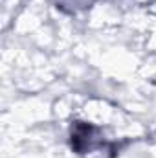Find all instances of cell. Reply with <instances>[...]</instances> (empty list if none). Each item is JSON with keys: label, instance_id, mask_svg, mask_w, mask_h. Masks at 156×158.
I'll list each match as a JSON object with an SVG mask.
<instances>
[{"label": "cell", "instance_id": "1", "mask_svg": "<svg viewBox=\"0 0 156 158\" xmlns=\"http://www.w3.org/2000/svg\"><path fill=\"white\" fill-rule=\"evenodd\" d=\"M70 143L77 155H84V153H90L94 149L103 147V138H99L97 127L84 123V121H76L72 127Z\"/></svg>", "mask_w": 156, "mask_h": 158}, {"label": "cell", "instance_id": "2", "mask_svg": "<svg viewBox=\"0 0 156 158\" xmlns=\"http://www.w3.org/2000/svg\"><path fill=\"white\" fill-rule=\"evenodd\" d=\"M57 4H59L61 7H63L64 4H70V6H74V4H76V6H77V4H79V0H57Z\"/></svg>", "mask_w": 156, "mask_h": 158}]
</instances>
